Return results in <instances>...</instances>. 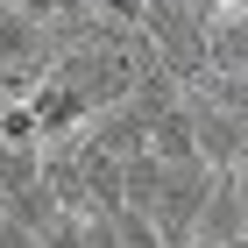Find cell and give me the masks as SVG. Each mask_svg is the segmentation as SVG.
I'll list each match as a JSON object with an SVG mask.
<instances>
[{
    "instance_id": "7",
    "label": "cell",
    "mask_w": 248,
    "mask_h": 248,
    "mask_svg": "<svg viewBox=\"0 0 248 248\" xmlns=\"http://www.w3.org/2000/svg\"><path fill=\"white\" fill-rule=\"evenodd\" d=\"M149 0H99V21H114V29H135Z\"/></svg>"
},
{
    "instance_id": "4",
    "label": "cell",
    "mask_w": 248,
    "mask_h": 248,
    "mask_svg": "<svg viewBox=\"0 0 248 248\" xmlns=\"http://www.w3.org/2000/svg\"><path fill=\"white\" fill-rule=\"evenodd\" d=\"M36 177H43V149H7V142H0V206H7L21 185H36Z\"/></svg>"
},
{
    "instance_id": "3",
    "label": "cell",
    "mask_w": 248,
    "mask_h": 248,
    "mask_svg": "<svg viewBox=\"0 0 248 248\" xmlns=\"http://www.w3.org/2000/svg\"><path fill=\"white\" fill-rule=\"evenodd\" d=\"M149 156H156V163H199V135H191L185 99H177V107H163V114L149 121Z\"/></svg>"
},
{
    "instance_id": "10",
    "label": "cell",
    "mask_w": 248,
    "mask_h": 248,
    "mask_svg": "<svg viewBox=\"0 0 248 248\" xmlns=\"http://www.w3.org/2000/svg\"><path fill=\"white\" fill-rule=\"evenodd\" d=\"M0 121H7V85H0Z\"/></svg>"
},
{
    "instance_id": "2",
    "label": "cell",
    "mask_w": 248,
    "mask_h": 248,
    "mask_svg": "<svg viewBox=\"0 0 248 248\" xmlns=\"http://www.w3.org/2000/svg\"><path fill=\"white\" fill-rule=\"evenodd\" d=\"M206 78H248V15L206 29Z\"/></svg>"
},
{
    "instance_id": "9",
    "label": "cell",
    "mask_w": 248,
    "mask_h": 248,
    "mask_svg": "<svg viewBox=\"0 0 248 248\" xmlns=\"http://www.w3.org/2000/svg\"><path fill=\"white\" fill-rule=\"evenodd\" d=\"M234 191H241V227H248V156L234 163Z\"/></svg>"
},
{
    "instance_id": "5",
    "label": "cell",
    "mask_w": 248,
    "mask_h": 248,
    "mask_svg": "<svg viewBox=\"0 0 248 248\" xmlns=\"http://www.w3.org/2000/svg\"><path fill=\"white\" fill-rule=\"evenodd\" d=\"M107 220H114L121 248H163V234H156V220H149V213H135V206H121V213H107Z\"/></svg>"
},
{
    "instance_id": "8",
    "label": "cell",
    "mask_w": 248,
    "mask_h": 248,
    "mask_svg": "<svg viewBox=\"0 0 248 248\" xmlns=\"http://www.w3.org/2000/svg\"><path fill=\"white\" fill-rule=\"evenodd\" d=\"M0 248H36V234H29V227H21V220H15V213H0Z\"/></svg>"
},
{
    "instance_id": "6",
    "label": "cell",
    "mask_w": 248,
    "mask_h": 248,
    "mask_svg": "<svg viewBox=\"0 0 248 248\" xmlns=\"http://www.w3.org/2000/svg\"><path fill=\"white\" fill-rule=\"evenodd\" d=\"M36 248H93V234H85V213H57V220L36 234Z\"/></svg>"
},
{
    "instance_id": "1",
    "label": "cell",
    "mask_w": 248,
    "mask_h": 248,
    "mask_svg": "<svg viewBox=\"0 0 248 248\" xmlns=\"http://www.w3.org/2000/svg\"><path fill=\"white\" fill-rule=\"evenodd\" d=\"M234 241H248V227H241V191H234V170H213L206 206H199V227H191V248H234Z\"/></svg>"
}]
</instances>
